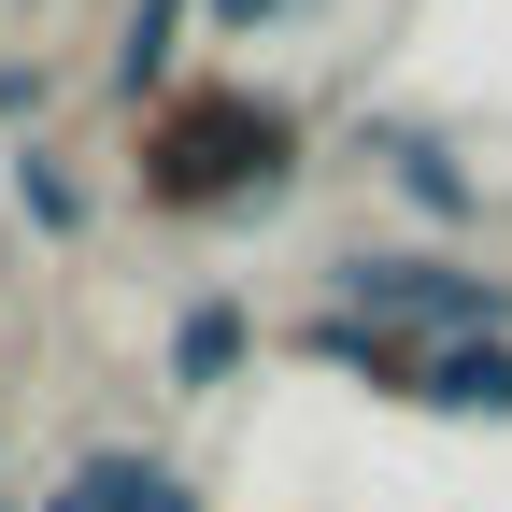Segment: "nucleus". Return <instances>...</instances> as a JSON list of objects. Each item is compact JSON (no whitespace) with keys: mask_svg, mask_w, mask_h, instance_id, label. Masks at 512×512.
<instances>
[{"mask_svg":"<svg viewBox=\"0 0 512 512\" xmlns=\"http://www.w3.org/2000/svg\"><path fill=\"white\" fill-rule=\"evenodd\" d=\"M285 157H299L285 100L200 86V100H171V114L143 128V200H171V214H214V200H271V185H285Z\"/></svg>","mask_w":512,"mask_h":512,"instance_id":"1","label":"nucleus"},{"mask_svg":"<svg viewBox=\"0 0 512 512\" xmlns=\"http://www.w3.org/2000/svg\"><path fill=\"white\" fill-rule=\"evenodd\" d=\"M328 313H356V328H384V342H512V285H484V271H456V256H342V299Z\"/></svg>","mask_w":512,"mask_h":512,"instance_id":"2","label":"nucleus"},{"mask_svg":"<svg viewBox=\"0 0 512 512\" xmlns=\"http://www.w3.org/2000/svg\"><path fill=\"white\" fill-rule=\"evenodd\" d=\"M413 413L512 427V342H427V370H413Z\"/></svg>","mask_w":512,"mask_h":512,"instance_id":"3","label":"nucleus"},{"mask_svg":"<svg viewBox=\"0 0 512 512\" xmlns=\"http://www.w3.org/2000/svg\"><path fill=\"white\" fill-rule=\"evenodd\" d=\"M57 512H200V498H185V484H171L157 456H86Z\"/></svg>","mask_w":512,"mask_h":512,"instance_id":"4","label":"nucleus"},{"mask_svg":"<svg viewBox=\"0 0 512 512\" xmlns=\"http://www.w3.org/2000/svg\"><path fill=\"white\" fill-rule=\"evenodd\" d=\"M384 171H399V200H413L427 228H470V214H484V185H470L456 157H441V143H399V157H384Z\"/></svg>","mask_w":512,"mask_h":512,"instance_id":"5","label":"nucleus"},{"mask_svg":"<svg viewBox=\"0 0 512 512\" xmlns=\"http://www.w3.org/2000/svg\"><path fill=\"white\" fill-rule=\"evenodd\" d=\"M228 370H242V299H200V313L171 328V384L200 399V384H228Z\"/></svg>","mask_w":512,"mask_h":512,"instance_id":"6","label":"nucleus"},{"mask_svg":"<svg viewBox=\"0 0 512 512\" xmlns=\"http://www.w3.org/2000/svg\"><path fill=\"white\" fill-rule=\"evenodd\" d=\"M15 200H29V228H43V242H86V185H72V171H57L43 143L15 157Z\"/></svg>","mask_w":512,"mask_h":512,"instance_id":"7","label":"nucleus"},{"mask_svg":"<svg viewBox=\"0 0 512 512\" xmlns=\"http://www.w3.org/2000/svg\"><path fill=\"white\" fill-rule=\"evenodd\" d=\"M171 43H185V0H143V15H128V43H114V72H128V86H157V72H171Z\"/></svg>","mask_w":512,"mask_h":512,"instance_id":"8","label":"nucleus"},{"mask_svg":"<svg viewBox=\"0 0 512 512\" xmlns=\"http://www.w3.org/2000/svg\"><path fill=\"white\" fill-rule=\"evenodd\" d=\"M214 15H228V29H256V15H285V0H214Z\"/></svg>","mask_w":512,"mask_h":512,"instance_id":"9","label":"nucleus"},{"mask_svg":"<svg viewBox=\"0 0 512 512\" xmlns=\"http://www.w3.org/2000/svg\"><path fill=\"white\" fill-rule=\"evenodd\" d=\"M0 512H15V498H0Z\"/></svg>","mask_w":512,"mask_h":512,"instance_id":"10","label":"nucleus"}]
</instances>
